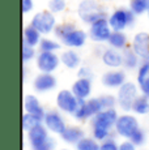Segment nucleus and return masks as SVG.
<instances>
[{
  "instance_id": "nucleus-18",
  "label": "nucleus",
  "mask_w": 149,
  "mask_h": 150,
  "mask_svg": "<svg viewBox=\"0 0 149 150\" xmlns=\"http://www.w3.org/2000/svg\"><path fill=\"white\" fill-rule=\"evenodd\" d=\"M24 111L26 114H31V115H35V116H39L43 119L46 111L43 108V106L41 105L39 102L38 97L34 96V94H28L24 98Z\"/></svg>"
},
{
  "instance_id": "nucleus-34",
  "label": "nucleus",
  "mask_w": 149,
  "mask_h": 150,
  "mask_svg": "<svg viewBox=\"0 0 149 150\" xmlns=\"http://www.w3.org/2000/svg\"><path fill=\"white\" fill-rule=\"evenodd\" d=\"M21 55H22V62L29 63L30 60L35 59L38 54L35 52V48L34 47H30V46H26V45L22 43V52H21Z\"/></svg>"
},
{
  "instance_id": "nucleus-6",
  "label": "nucleus",
  "mask_w": 149,
  "mask_h": 150,
  "mask_svg": "<svg viewBox=\"0 0 149 150\" xmlns=\"http://www.w3.org/2000/svg\"><path fill=\"white\" fill-rule=\"evenodd\" d=\"M135 14L131 12L130 8H118L107 17L113 31H123L130 28L135 21Z\"/></svg>"
},
{
  "instance_id": "nucleus-28",
  "label": "nucleus",
  "mask_w": 149,
  "mask_h": 150,
  "mask_svg": "<svg viewBox=\"0 0 149 150\" xmlns=\"http://www.w3.org/2000/svg\"><path fill=\"white\" fill-rule=\"evenodd\" d=\"M128 8L135 16H140L149 11V0H130Z\"/></svg>"
},
{
  "instance_id": "nucleus-41",
  "label": "nucleus",
  "mask_w": 149,
  "mask_h": 150,
  "mask_svg": "<svg viewBox=\"0 0 149 150\" xmlns=\"http://www.w3.org/2000/svg\"><path fill=\"white\" fill-rule=\"evenodd\" d=\"M59 150H70V149H59Z\"/></svg>"
},
{
  "instance_id": "nucleus-22",
  "label": "nucleus",
  "mask_w": 149,
  "mask_h": 150,
  "mask_svg": "<svg viewBox=\"0 0 149 150\" xmlns=\"http://www.w3.org/2000/svg\"><path fill=\"white\" fill-rule=\"evenodd\" d=\"M123 54V67L128 71H132V69H137L141 63V59L137 56L136 54L133 52L132 48H126V50L122 51Z\"/></svg>"
},
{
  "instance_id": "nucleus-36",
  "label": "nucleus",
  "mask_w": 149,
  "mask_h": 150,
  "mask_svg": "<svg viewBox=\"0 0 149 150\" xmlns=\"http://www.w3.org/2000/svg\"><path fill=\"white\" fill-rule=\"evenodd\" d=\"M119 145L120 144L115 140V138L110 137L106 141H104V142H101L99 150H119Z\"/></svg>"
},
{
  "instance_id": "nucleus-8",
  "label": "nucleus",
  "mask_w": 149,
  "mask_h": 150,
  "mask_svg": "<svg viewBox=\"0 0 149 150\" xmlns=\"http://www.w3.org/2000/svg\"><path fill=\"white\" fill-rule=\"evenodd\" d=\"M80 99L72 93V90H68V89H63L56 94V106L60 112H64V114L72 115L76 112L77 107H79Z\"/></svg>"
},
{
  "instance_id": "nucleus-19",
  "label": "nucleus",
  "mask_w": 149,
  "mask_h": 150,
  "mask_svg": "<svg viewBox=\"0 0 149 150\" xmlns=\"http://www.w3.org/2000/svg\"><path fill=\"white\" fill-rule=\"evenodd\" d=\"M84 137H87L84 129L77 125H68L67 128L64 129V132L60 134V138H62L65 144H68V145H76V144H79Z\"/></svg>"
},
{
  "instance_id": "nucleus-23",
  "label": "nucleus",
  "mask_w": 149,
  "mask_h": 150,
  "mask_svg": "<svg viewBox=\"0 0 149 150\" xmlns=\"http://www.w3.org/2000/svg\"><path fill=\"white\" fill-rule=\"evenodd\" d=\"M107 43L110 45L111 48L123 51L128 47V38L124 31H113V34H111Z\"/></svg>"
},
{
  "instance_id": "nucleus-21",
  "label": "nucleus",
  "mask_w": 149,
  "mask_h": 150,
  "mask_svg": "<svg viewBox=\"0 0 149 150\" xmlns=\"http://www.w3.org/2000/svg\"><path fill=\"white\" fill-rule=\"evenodd\" d=\"M60 62L64 65L65 68L68 69H76L80 68V64H81V57H80L79 52L76 50H65L64 52L60 55Z\"/></svg>"
},
{
  "instance_id": "nucleus-4",
  "label": "nucleus",
  "mask_w": 149,
  "mask_h": 150,
  "mask_svg": "<svg viewBox=\"0 0 149 150\" xmlns=\"http://www.w3.org/2000/svg\"><path fill=\"white\" fill-rule=\"evenodd\" d=\"M139 86L136 83L127 81L123 86H120L116 91V100H118V106L124 112L132 111V106L136 100V98L140 96Z\"/></svg>"
},
{
  "instance_id": "nucleus-14",
  "label": "nucleus",
  "mask_w": 149,
  "mask_h": 150,
  "mask_svg": "<svg viewBox=\"0 0 149 150\" xmlns=\"http://www.w3.org/2000/svg\"><path fill=\"white\" fill-rule=\"evenodd\" d=\"M131 48L141 60H149V33L140 31L133 37Z\"/></svg>"
},
{
  "instance_id": "nucleus-30",
  "label": "nucleus",
  "mask_w": 149,
  "mask_h": 150,
  "mask_svg": "<svg viewBox=\"0 0 149 150\" xmlns=\"http://www.w3.org/2000/svg\"><path fill=\"white\" fill-rule=\"evenodd\" d=\"M147 79H149V60H141V63H140L137 72H136L137 83L143 82Z\"/></svg>"
},
{
  "instance_id": "nucleus-5",
  "label": "nucleus",
  "mask_w": 149,
  "mask_h": 150,
  "mask_svg": "<svg viewBox=\"0 0 149 150\" xmlns=\"http://www.w3.org/2000/svg\"><path fill=\"white\" fill-rule=\"evenodd\" d=\"M114 129H115V133L118 134L119 137L124 138V140H130V138L133 136L135 132L140 129L139 120L136 119L135 115L124 112L123 115H119Z\"/></svg>"
},
{
  "instance_id": "nucleus-9",
  "label": "nucleus",
  "mask_w": 149,
  "mask_h": 150,
  "mask_svg": "<svg viewBox=\"0 0 149 150\" xmlns=\"http://www.w3.org/2000/svg\"><path fill=\"white\" fill-rule=\"evenodd\" d=\"M60 63V56L56 52H38L35 57V65L39 73H54Z\"/></svg>"
},
{
  "instance_id": "nucleus-12",
  "label": "nucleus",
  "mask_w": 149,
  "mask_h": 150,
  "mask_svg": "<svg viewBox=\"0 0 149 150\" xmlns=\"http://www.w3.org/2000/svg\"><path fill=\"white\" fill-rule=\"evenodd\" d=\"M119 117V114L116 111V108L111 110H104L98 115L92 119V128H102L111 131L113 128H115L116 120Z\"/></svg>"
},
{
  "instance_id": "nucleus-32",
  "label": "nucleus",
  "mask_w": 149,
  "mask_h": 150,
  "mask_svg": "<svg viewBox=\"0 0 149 150\" xmlns=\"http://www.w3.org/2000/svg\"><path fill=\"white\" fill-rule=\"evenodd\" d=\"M65 7H67L65 0H50L48 1V11L54 14L63 12L65 9Z\"/></svg>"
},
{
  "instance_id": "nucleus-13",
  "label": "nucleus",
  "mask_w": 149,
  "mask_h": 150,
  "mask_svg": "<svg viewBox=\"0 0 149 150\" xmlns=\"http://www.w3.org/2000/svg\"><path fill=\"white\" fill-rule=\"evenodd\" d=\"M58 85V80L53 73H38L33 80V89L39 94L48 93Z\"/></svg>"
},
{
  "instance_id": "nucleus-31",
  "label": "nucleus",
  "mask_w": 149,
  "mask_h": 150,
  "mask_svg": "<svg viewBox=\"0 0 149 150\" xmlns=\"http://www.w3.org/2000/svg\"><path fill=\"white\" fill-rule=\"evenodd\" d=\"M92 137L94 140H97L98 142H104V141L111 137V131L102 128H92Z\"/></svg>"
},
{
  "instance_id": "nucleus-11",
  "label": "nucleus",
  "mask_w": 149,
  "mask_h": 150,
  "mask_svg": "<svg viewBox=\"0 0 149 150\" xmlns=\"http://www.w3.org/2000/svg\"><path fill=\"white\" fill-rule=\"evenodd\" d=\"M43 125L48 129L50 133L54 134H62L64 132V129L67 128V123H65L63 115L60 114L58 110H50L46 111V115L43 117Z\"/></svg>"
},
{
  "instance_id": "nucleus-3",
  "label": "nucleus",
  "mask_w": 149,
  "mask_h": 150,
  "mask_svg": "<svg viewBox=\"0 0 149 150\" xmlns=\"http://www.w3.org/2000/svg\"><path fill=\"white\" fill-rule=\"evenodd\" d=\"M77 14L81 18V21L92 25L99 18H105L106 11L102 8V5L96 0H82L80 1L77 7Z\"/></svg>"
},
{
  "instance_id": "nucleus-37",
  "label": "nucleus",
  "mask_w": 149,
  "mask_h": 150,
  "mask_svg": "<svg viewBox=\"0 0 149 150\" xmlns=\"http://www.w3.org/2000/svg\"><path fill=\"white\" fill-rule=\"evenodd\" d=\"M79 79H92V69L89 67H80L79 72H77Z\"/></svg>"
},
{
  "instance_id": "nucleus-10",
  "label": "nucleus",
  "mask_w": 149,
  "mask_h": 150,
  "mask_svg": "<svg viewBox=\"0 0 149 150\" xmlns=\"http://www.w3.org/2000/svg\"><path fill=\"white\" fill-rule=\"evenodd\" d=\"M111 34H113V29H111L110 24H109L107 17L97 20L96 22H93L90 25L89 35L94 42H98V43L109 42Z\"/></svg>"
},
{
  "instance_id": "nucleus-40",
  "label": "nucleus",
  "mask_w": 149,
  "mask_h": 150,
  "mask_svg": "<svg viewBox=\"0 0 149 150\" xmlns=\"http://www.w3.org/2000/svg\"><path fill=\"white\" fill-rule=\"evenodd\" d=\"M119 150H137V146H135L130 140H124L120 142Z\"/></svg>"
},
{
  "instance_id": "nucleus-20",
  "label": "nucleus",
  "mask_w": 149,
  "mask_h": 150,
  "mask_svg": "<svg viewBox=\"0 0 149 150\" xmlns=\"http://www.w3.org/2000/svg\"><path fill=\"white\" fill-rule=\"evenodd\" d=\"M41 41H42V34L35 28H33L31 25H28V26L24 28V31H22V43L24 45L35 48L39 46Z\"/></svg>"
},
{
  "instance_id": "nucleus-24",
  "label": "nucleus",
  "mask_w": 149,
  "mask_h": 150,
  "mask_svg": "<svg viewBox=\"0 0 149 150\" xmlns=\"http://www.w3.org/2000/svg\"><path fill=\"white\" fill-rule=\"evenodd\" d=\"M21 124H22V129H24V131L28 133V132L31 131V129H34V128H37L38 125L43 124V119H42V117H39V116H35V115H31V114H26V112H24Z\"/></svg>"
},
{
  "instance_id": "nucleus-27",
  "label": "nucleus",
  "mask_w": 149,
  "mask_h": 150,
  "mask_svg": "<svg viewBox=\"0 0 149 150\" xmlns=\"http://www.w3.org/2000/svg\"><path fill=\"white\" fill-rule=\"evenodd\" d=\"M38 48H39V52H56L60 48V45L55 39L45 37V38H42Z\"/></svg>"
},
{
  "instance_id": "nucleus-33",
  "label": "nucleus",
  "mask_w": 149,
  "mask_h": 150,
  "mask_svg": "<svg viewBox=\"0 0 149 150\" xmlns=\"http://www.w3.org/2000/svg\"><path fill=\"white\" fill-rule=\"evenodd\" d=\"M99 99H101V103H102V106H104V110L115 108V106L118 105L116 97L111 96V94H104V96L99 97Z\"/></svg>"
},
{
  "instance_id": "nucleus-26",
  "label": "nucleus",
  "mask_w": 149,
  "mask_h": 150,
  "mask_svg": "<svg viewBox=\"0 0 149 150\" xmlns=\"http://www.w3.org/2000/svg\"><path fill=\"white\" fill-rule=\"evenodd\" d=\"M85 106H87V111H88V114H89L90 119H93L96 115H98L101 111H104V106H102L99 97L87 99L85 100Z\"/></svg>"
},
{
  "instance_id": "nucleus-16",
  "label": "nucleus",
  "mask_w": 149,
  "mask_h": 150,
  "mask_svg": "<svg viewBox=\"0 0 149 150\" xmlns=\"http://www.w3.org/2000/svg\"><path fill=\"white\" fill-rule=\"evenodd\" d=\"M102 63L110 69H119L123 67V54L122 51L115 50V48H106L104 54L101 55Z\"/></svg>"
},
{
  "instance_id": "nucleus-39",
  "label": "nucleus",
  "mask_w": 149,
  "mask_h": 150,
  "mask_svg": "<svg viewBox=\"0 0 149 150\" xmlns=\"http://www.w3.org/2000/svg\"><path fill=\"white\" fill-rule=\"evenodd\" d=\"M22 13H29L34 8V1L33 0H22Z\"/></svg>"
},
{
  "instance_id": "nucleus-25",
  "label": "nucleus",
  "mask_w": 149,
  "mask_h": 150,
  "mask_svg": "<svg viewBox=\"0 0 149 150\" xmlns=\"http://www.w3.org/2000/svg\"><path fill=\"white\" fill-rule=\"evenodd\" d=\"M132 112L136 115H147L149 114V98L144 97L140 94L136 98L133 106H132Z\"/></svg>"
},
{
  "instance_id": "nucleus-2",
  "label": "nucleus",
  "mask_w": 149,
  "mask_h": 150,
  "mask_svg": "<svg viewBox=\"0 0 149 150\" xmlns=\"http://www.w3.org/2000/svg\"><path fill=\"white\" fill-rule=\"evenodd\" d=\"M28 142L30 145V150H55L56 142L50 136V132L43 124L37 128L31 129L26 133Z\"/></svg>"
},
{
  "instance_id": "nucleus-29",
  "label": "nucleus",
  "mask_w": 149,
  "mask_h": 150,
  "mask_svg": "<svg viewBox=\"0 0 149 150\" xmlns=\"http://www.w3.org/2000/svg\"><path fill=\"white\" fill-rule=\"evenodd\" d=\"M101 142L93 137H84L79 144L74 145V150H99Z\"/></svg>"
},
{
  "instance_id": "nucleus-38",
  "label": "nucleus",
  "mask_w": 149,
  "mask_h": 150,
  "mask_svg": "<svg viewBox=\"0 0 149 150\" xmlns=\"http://www.w3.org/2000/svg\"><path fill=\"white\" fill-rule=\"evenodd\" d=\"M139 90H140V94H141V96L149 98V79L144 80L143 82L139 83Z\"/></svg>"
},
{
  "instance_id": "nucleus-42",
  "label": "nucleus",
  "mask_w": 149,
  "mask_h": 150,
  "mask_svg": "<svg viewBox=\"0 0 149 150\" xmlns=\"http://www.w3.org/2000/svg\"><path fill=\"white\" fill-rule=\"evenodd\" d=\"M148 16H149V11H148Z\"/></svg>"
},
{
  "instance_id": "nucleus-17",
  "label": "nucleus",
  "mask_w": 149,
  "mask_h": 150,
  "mask_svg": "<svg viewBox=\"0 0 149 150\" xmlns=\"http://www.w3.org/2000/svg\"><path fill=\"white\" fill-rule=\"evenodd\" d=\"M92 89H93V85H92L90 79H77L72 83L71 90L80 100H87L90 98Z\"/></svg>"
},
{
  "instance_id": "nucleus-35",
  "label": "nucleus",
  "mask_w": 149,
  "mask_h": 150,
  "mask_svg": "<svg viewBox=\"0 0 149 150\" xmlns=\"http://www.w3.org/2000/svg\"><path fill=\"white\" fill-rule=\"evenodd\" d=\"M130 141L135 146L139 148V146H143L145 144V141H147V134H145V132L140 128L139 131H136L133 133V136L130 138Z\"/></svg>"
},
{
  "instance_id": "nucleus-7",
  "label": "nucleus",
  "mask_w": 149,
  "mask_h": 150,
  "mask_svg": "<svg viewBox=\"0 0 149 150\" xmlns=\"http://www.w3.org/2000/svg\"><path fill=\"white\" fill-rule=\"evenodd\" d=\"M30 25L35 28L42 35H47V34L53 33L55 28L58 26L55 14L51 13L50 11H41V12L35 13L31 18Z\"/></svg>"
},
{
  "instance_id": "nucleus-15",
  "label": "nucleus",
  "mask_w": 149,
  "mask_h": 150,
  "mask_svg": "<svg viewBox=\"0 0 149 150\" xmlns=\"http://www.w3.org/2000/svg\"><path fill=\"white\" fill-rule=\"evenodd\" d=\"M101 82L105 88L118 90L120 86H123L127 82V76H126V72L122 69H111L102 76Z\"/></svg>"
},
{
  "instance_id": "nucleus-1",
  "label": "nucleus",
  "mask_w": 149,
  "mask_h": 150,
  "mask_svg": "<svg viewBox=\"0 0 149 150\" xmlns=\"http://www.w3.org/2000/svg\"><path fill=\"white\" fill-rule=\"evenodd\" d=\"M60 42L68 48H80L87 43L88 34L81 29H77L72 24H60L54 30Z\"/></svg>"
}]
</instances>
